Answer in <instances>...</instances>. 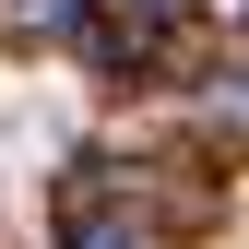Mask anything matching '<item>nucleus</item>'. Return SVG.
<instances>
[{"instance_id":"obj_1","label":"nucleus","mask_w":249,"mask_h":249,"mask_svg":"<svg viewBox=\"0 0 249 249\" xmlns=\"http://www.w3.org/2000/svg\"><path fill=\"white\" fill-rule=\"evenodd\" d=\"M71 12H83V0H0V24H12V36H24V24L48 36V24H71Z\"/></svg>"},{"instance_id":"obj_2","label":"nucleus","mask_w":249,"mask_h":249,"mask_svg":"<svg viewBox=\"0 0 249 249\" xmlns=\"http://www.w3.org/2000/svg\"><path fill=\"white\" fill-rule=\"evenodd\" d=\"M71 249H142V237L119 226V213H83V237H71Z\"/></svg>"},{"instance_id":"obj_3","label":"nucleus","mask_w":249,"mask_h":249,"mask_svg":"<svg viewBox=\"0 0 249 249\" xmlns=\"http://www.w3.org/2000/svg\"><path fill=\"white\" fill-rule=\"evenodd\" d=\"M131 12H142V24H166V12H178V0H131Z\"/></svg>"}]
</instances>
